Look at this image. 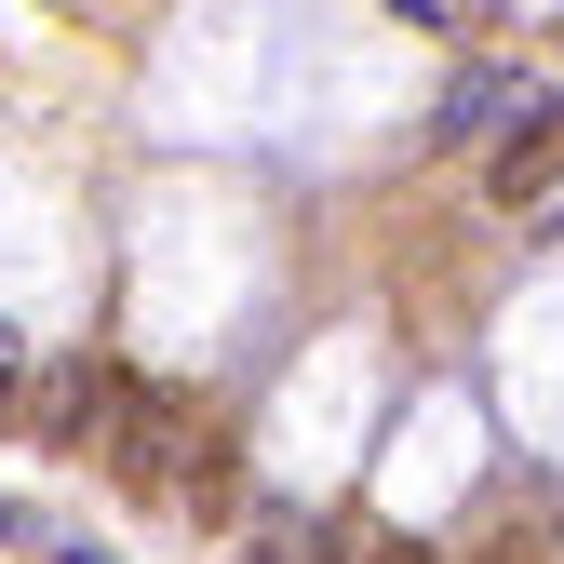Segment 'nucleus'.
<instances>
[{
    "instance_id": "nucleus-1",
    "label": "nucleus",
    "mask_w": 564,
    "mask_h": 564,
    "mask_svg": "<svg viewBox=\"0 0 564 564\" xmlns=\"http://www.w3.org/2000/svg\"><path fill=\"white\" fill-rule=\"evenodd\" d=\"M95 444H108V470L134 484V498H175V457H188V431H175V403H162V390H108Z\"/></svg>"
},
{
    "instance_id": "nucleus-2",
    "label": "nucleus",
    "mask_w": 564,
    "mask_h": 564,
    "mask_svg": "<svg viewBox=\"0 0 564 564\" xmlns=\"http://www.w3.org/2000/svg\"><path fill=\"white\" fill-rule=\"evenodd\" d=\"M484 188H498V216H538V202H564V95H538L511 121V149L484 162Z\"/></svg>"
},
{
    "instance_id": "nucleus-3",
    "label": "nucleus",
    "mask_w": 564,
    "mask_h": 564,
    "mask_svg": "<svg viewBox=\"0 0 564 564\" xmlns=\"http://www.w3.org/2000/svg\"><path fill=\"white\" fill-rule=\"evenodd\" d=\"M524 108H538V82H524V67H457L444 134H457V149H484V121H524Z\"/></svg>"
},
{
    "instance_id": "nucleus-4",
    "label": "nucleus",
    "mask_w": 564,
    "mask_h": 564,
    "mask_svg": "<svg viewBox=\"0 0 564 564\" xmlns=\"http://www.w3.org/2000/svg\"><path fill=\"white\" fill-rule=\"evenodd\" d=\"M28 416H41V431H54V444H82V431H95V416H108V377H95V364H54V377L28 390Z\"/></svg>"
},
{
    "instance_id": "nucleus-5",
    "label": "nucleus",
    "mask_w": 564,
    "mask_h": 564,
    "mask_svg": "<svg viewBox=\"0 0 564 564\" xmlns=\"http://www.w3.org/2000/svg\"><path fill=\"white\" fill-rule=\"evenodd\" d=\"M390 14H416V28H444V41H484V28H511L498 0H390Z\"/></svg>"
},
{
    "instance_id": "nucleus-6",
    "label": "nucleus",
    "mask_w": 564,
    "mask_h": 564,
    "mask_svg": "<svg viewBox=\"0 0 564 564\" xmlns=\"http://www.w3.org/2000/svg\"><path fill=\"white\" fill-rule=\"evenodd\" d=\"M310 551H323L310 524H256V564H310Z\"/></svg>"
},
{
    "instance_id": "nucleus-7",
    "label": "nucleus",
    "mask_w": 564,
    "mask_h": 564,
    "mask_svg": "<svg viewBox=\"0 0 564 564\" xmlns=\"http://www.w3.org/2000/svg\"><path fill=\"white\" fill-rule=\"evenodd\" d=\"M14 538H28V511H14V498H0V551H14Z\"/></svg>"
},
{
    "instance_id": "nucleus-8",
    "label": "nucleus",
    "mask_w": 564,
    "mask_h": 564,
    "mask_svg": "<svg viewBox=\"0 0 564 564\" xmlns=\"http://www.w3.org/2000/svg\"><path fill=\"white\" fill-rule=\"evenodd\" d=\"M54 564H108V551H82V538H67V551H54Z\"/></svg>"
}]
</instances>
